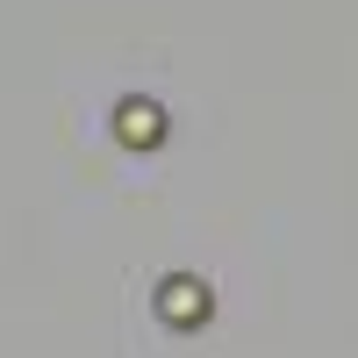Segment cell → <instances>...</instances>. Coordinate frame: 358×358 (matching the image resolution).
<instances>
[{"label": "cell", "instance_id": "1", "mask_svg": "<svg viewBox=\"0 0 358 358\" xmlns=\"http://www.w3.org/2000/svg\"><path fill=\"white\" fill-rule=\"evenodd\" d=\"M158 129H165V122H158V108H143V101L122 108V136H129V143H151Z\"/></svg>", "mask_w": 358, "mask_h": 358}, {"label": "cell", "instance_id": "2", "mask_svg": "<svg viewBox=\"0 0 358 358\" xmlns=\"http://www.w3.org/2000/svg\"><path fill=\"white\" fill-rule=\"evenodd\" d=\"M158 308H165V315H179V322H187V315L201 308V287H194V280H179V287H165V294H158Z\"/></svg>", "mask_w": 358, "mask_h": 358}]
</instances>
